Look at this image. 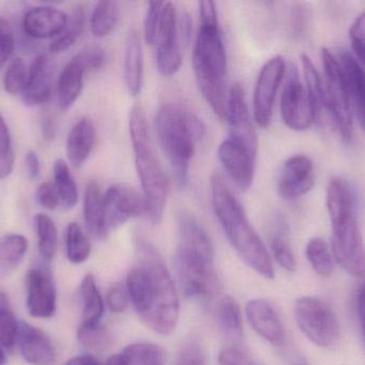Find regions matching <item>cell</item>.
Segmentation results:
<instances>
[{
	"label": "cell",
	"instance_id": "cell-11",
	"mask_svg": "<svg viewBox=\"0 0 365 365\" xmlns=\"http://www.w3.org/2000/svg\"><path fill=\"white\" fill-rule=\"evenodd\" d=\"M285 73L287 64L281 56H274L261 69L253 94V117L259 128H269L272 124L274 101Z\"/></svg>",
	"mask_w": 365,
	"mask_h": 365
},
{
	"label": "cell",
	"instance_id": "cell-44",
	"mask_svg": "<svg viewBox=\"0 0 365 365\" xmlns=\"http://www.w3.org/2000/svg\"><path fill=\"white\" fill-rule=\"evenodd\" d=\"M15 156L10 131L0 115V179L9 177L14 167Z\"/></svg>",
	"mask_w": 365,
	"mask_h": 365
},
{
	"label": "cell",
	"instance_id": "cell-45",
	"mask_svg": "<svg viewBox=\"0 0 365 365\" xmlns=\"http://www.w3.org/2000/svg\"><path fill=\"white\" fill-rule=\"evenodd\" d=\"M354 57L365 69V12L358 15L349 30Z\"/></svg>",
	"mask_w": 365,
	"mask_h": 365
},
{
	"label": "cell",
	"instance_id": "cell-13",
	"mask_svg": "<svg viewBox=\"0 0 365 365\" xmlns=\"http://www.w3.org/2000/svg\"><path fill=\"white\" fill-rule=\"evenodd\" d=\"M225 119L229 124V139L242 144L253 154H257L259 141L251 121L244 87L240 83L233 84L230 88Z\"/></svg>",
	"mask_w": 365,
	"mask_h": 365
},
{
	"label": "cell",
	"instance_id": "cell-59",
	"mask_svg": "<svg viewBox=\"0 0 365 365\" xmlns=\"http://www.w3.org/2000/svg\"><path fill=\"white\" fill-rule=\"evenodd\" d=\"M6 364V355H4V351L0 347V365H4Z\"/></svg>",
	"mask_w": 365,
	"mask_h": 365
},
{
	"label": "cell",
	"instance_id": "cell-38",
	"mask_svg": "<svg viewBox=\"0 0 365 365\" xmlns=\"http://www.w3.org/2000/svg\"><path fill=\"white\" fill-rule=\"evenodd\" d=\"M38 248L41 257L44 261H51L57 252L58 231L53 221L44 214L34 216Z\"/></svg>",
	"mask_w": 365,
	"mask_h": 365
},
{
	"label": "cell",
	"instance_id": "cell-58",
	"mask_svg": "<svg viewBox=\"0 0 365 365\" xmlns=\"http://www.w3.org/2000/svg\"><path fill=\"white\" fill-rule=\"evenodd\" d=\"M289 365H309L306 358L300 354H294L289 358Z\"/></svg>",
	"mask_w": 365,
	"mask_h": 365
},
{
	"label": "cell",
	"instance_id": "cell-54",
	"mask_svg": "<svg viewBox=\"0 0 365 365\" xmlns=\"http://www.w3.org/2000/svg\"><path fill=\"white\" fill-rule=\"evenodd\" d=\"M25 164L28 178L31 181L38 179L41 174L40 159H38V154L34 150H30L26 154Z\"/></svg>",
	"mask_w": 365,
	"mask_h": 365
},
{
	"label": "cell",
	"instance_id": "cell-16",
	"mask_svg": "<svg viewBox=\"0 0 365 365\" xmlns=\"http://www.w3.org/2000/svg\"><path fill=\"white\" fill-rule=\"evenodd\" d=\"M315 184L312 160L304 154L291 156L283 165L278 179V192L282 199L294 201L308 194Z\"/></svg>",
	"mask_w": 365,
	"mask_h": 365
},
{
	"label": "cell",
	"instance_id": "cell-23",
	"mask_svg": "<svg viewBox=\"0 0 365 365\" xmlns=\"http://www.w3.org/2000/svg\"><path fill=\"white\" fill-rule=\"evenodd\" d=\"M96 133L93 121L90 118H81L71 129L66 139V156L75 169L83 166L88 160L96 144Z\"/></svg>",
	"mask_w": 365,
	"mask_h": 365
},
{
	"label": "cell",
	"instance_id": "cell-21",
	"mask_svg": "<svg viewBox=\"0 0 365 365\" xmlns=\"http://www.w3.org/2000/svg\"><path fill=\"white\" fill-rule=\"evenodd\" d=\"M341 68L346 81L354 115L365 132V69L351 54H341Z\"/></svg>",
	"mask_w": 365,
	"mask_h": 365
},
{
	"label": "cell",
	"instance_id": "cell-36",
	"mask_svg": "<svg viewBox=\"0 0 365 365\" xmlns=\"http://www.w3.org/2000/svg\"><path fill=\"white\" fill-rule=\"evenodd\" d=\"M85 24V8L83 6H75L70 16H68L66 29L49 44V51L53 54L61 53L70 49L83 34Z\"/></svg>",
	"mask_w": 365,
	"mask_h": 365
},
{
	"label": "cell",
	"instance_id": "cell-33",
	"mask_svg": "<svg viewBox=\"0 0 365 365\" xmlns=\"http://www.w3.org/2000/svg\"><path fill=\"white\" fill-rule=\"evenodd\" d=\"M53 179L56 190L59 195L60 204L66 209H72L78 201V189L66 161L59 159L53 164Z\"/></svg>",
	"mask_w": 365,
	"mask_h": 365
},
{
	"label": "cell",
	"instance_id": "cell-47",
	"mask_svg": "<svg viewBox=\"0 0 365 365\" xmlns=\"http://www.w3.org/2000/svg\"><path fill=\"white\" fill-rule=\"evenodd\" d=\"M164 2H150L145 19V39L148 44L155 45Z\"/></svg>",
	"mask_w": 365,
	"mask_h": 365
},
{
	"label": "cell",
	"instance_id": "cell-18",
	"mask_svg": "<svg viewBox=\"0 0 365 365\" xmlns=\"http://www.w3.org/2000/svg\"><path fill=\"white\" fill-rule=\"evenodd\" d=\"M19 351L24 359L31 365H53L56 351L46 334L27 323L19 324L17 334Z\"/></svg>",
	"mask_w": 365,
	"mask_h": 365
},
{
	"label": "cell",
	"instance_id": "cell-43",
	"mask_svg": "<svg viewBox=\"0 0 365 365\" xmlns=\"http://www.w3.org/2000/svg\"><path fill=\"white\" fill-rule=\"evenodd\" d=\"M26 83H27V71L23 59L15 58L11 60L4 72V90L12 96H16V94H23Z\"/></svg>",
	"mask_w": 365,
	"mask_h": 365
},
{
	"label": "cell",
	"instance_id": "cell-6",
	"mask_svg": "<svg viewBox=\"0 0 365 365\" xmlns=\"http://www.w3.org/2000/svg\"><path fill=\"white\" fill-rule=\"evenodd\" d=\"M215 259L178 246L175 269L185 297L207 306L218 295L220 284L215 272Z\"/></svg>",
	"mask_w": 365,
	"mask_h": 365
},
{
	"label": "cell",
	"instance_id": "cell-27",
	"mask_svg": "<svg viewBox=\"0 0 365 365\" xmlns=\"http://www.w3.org/2000/svg\"><path fill=\"white\" fill-rule=\"evenodd\" d=\"M86 70L75 55L60 73L57 83L58 103L62 111L70 109L81 96Z\"/></svg>",
	"mask_w": 365,
	"mask_h": 365
},
{
	"label": "cell",
	"instance_id": "cell-15",
	"mask_svg": "<svg viewBox=\"0 0 365 365\" xmlns=\"http://www.w3.org/2000/svg\"><path fill=\"white\" fill-rule=\"evenodd\" d=\"M218 159L240 190L247 191L251 188L255 179L257 154L242 144L227 139L219 146Z\"/></svg>",
	"mask_w": 365,
	"mask_h": 365
},
{
	"label": "cell",
	"instance_id": "cell-52",
	"mask_svg": "<svg viewBox=\"0 0 365 365\" xmlns=\"http://www.w3.org/2000/svg\"><path fill=\"white\" fill-rule=\"evenodd\" d=\"M36 201L47 210H53L59 206L60 199L53 184L43 182L38 186L36 193Z\"/></svg>",
	"mask_w": 365,
	"mask_h": 365
},
{
	"label": "cell",
	"instance_id": "cell-25",
	"mask_svg": "<svg viewBox=\"0 0 365 365\" xmlns=\"http://www.w3.org/2000/svg\"><path fill=\"white\" fill-rule=\"evenodd\" d=\"M143 51L140 36L136 29H132L126 39L124 53V79L128 92L137 96L143 85Z\"/></svg>",
	"mask_w": 365,
	"mask_h": 365
},
{
	"label": "cell",
	"instance_id": "cell-40",
	"mask_svg": "<svg viewBox=\"0 0 365 365\" xmlns=\"http://www.w3.org/2000/svg\"><path fill=\"white\" fill-rule=\"evenodd\" d=\"M302 64L304 86L308 90L309 96L312 100L313 106H314L317 118H319L322 109H325V90H324L323 79L307 54L302 56Z\"/></svg>",
	"mask_w": 365,
	"mask_h": 365
},
{
	"label": "cell",
	"instance_id": "cell-48",
	"mask_svg": "<svg viewBox=\"0 0 365 365\" xmlns=\"http://www.w3.org/2000/svg\"><path fill=\"white\" fill-rule=\"evenodd\" d=\"M15 41L12 27L4 17L0 16V68L6 64L13 51Z\"/></svg>",
	"mask_w": 365,
	"mask_h": 365
},
{
	"label": "cell",
	"instance_id": "cell-26",
	"mask_svg": "<svg viewBox=\"0 0 365 365\" xmlns=\"http://www.w3.org/2000/svg\"><path fill=\"white\" fill-rule=\"evenodd\" d=\"M179 246L215 259L214 246L205 229L190 212L181 211L178 216Z\"/></svg>",
	"mask_w": 365,
	"mask_h": 365
},
{
	"label": "cell",
	"instance_id": "cell-17",
	"mask_svg": "<svg viewBox=\"0 0 365 365\" xmlns=\"http://www.w3.org/2000/svg\"><path fill=\"white\" fill-rule=\"evenodd\" d=\"M248 323L266 342L282 347L287 342V331L276 309L265 299H252L245 308Z\"/></svg>",
	"mask_w": 365,
	"mask_h": 365
},
{
	"label": "cell",
	"instance_id": "cell-37",
	"mask_svg": "<svg viewBox=\"0 0 365 365\" xmlns=\"http://www.w3.org/2000/svg\"><path fill=\"white\" fill-rule=\"evenodd\" d=\"M77 340L81 346L92 353H105L113 345V336L110 330L102 324L96 325H83L77 330Z\"/></svg>",
	"mask_w": 365,
	"mask_h": 365
},
{
	"label": "cell",
	"instance_id": "cell-32",
	"mask_svg": "<svg viewBox=\"0 0 365 365\" xmlns=\"http://www.w3.org/2000/svg\"><path fill=\"white\" fill-rule=\"evenodd\" d=\"M28 246L29 244H28L27 238L19 234H10L0 239V274L1 276L19 267L27 253Z\"/></svg>",
	"mask_w": 365,
	"mask_h": 365
},
{
	"label": "cell",
	"instance_id": "cell-35",
	"mask_svg": "<svg viewBox=\"0 0 365 365\" xmlns=\"http://www.w3.org/2000/svg\"><path fill=\"white\" fill-rule=\"evenodd\" d=\"M306 256L311 267L322 278H330L334 274V255L325 240L312 238L307 244Z\"/></svg>",
	"mask_w": 365,
	"mask_h": 365
},
{
	"label": "cell",
	"instance_id": "cell-28",
	"mask_svg": "<svg viewBox=\"0 0 365 365\" xmlns=\"http://www.w3.org/2000/svg\"><path fill=\"white\" fill-rule=\"evenodd\" d=\"M217 324L223 338L237 346L244 338L242 312L238 302L231 296H225L219 300L216 311Z\"/></svg>",
	"mask_w": 365,
	"mask_h": 365
},
{
	"label": "cell",
	"instance_id": "cell-55",
	"mask_svg": "<svg viewBox=\"0 0 365 365\" xmlns=\"http://www.w3.org/2000/svg\"><path fill=\"white\" fill-rule=\"evenodd\" d=\"M56 131H57V126L53 116L45 115L41 122V134L43 139L47 143H51L55 139Z\"/></svg>",
	"mask_w": 365,
	"mask_h": 365
},
{
	"label": "cell",
	"instance_id": "cell-56",
	"mask_svg": "<svg viewBox=\"0 0 365 365\" xmlns=\"http://www.w3.org/2000/svg\"><path fill=\"white\" fill-rule=\"evenodd\" d=\"M357 312L359 317L360 328L365 343V283L360 286L357 295Z\"/></svg>",
	"mask_w": 365,
	"mask_h": 365
},
{
	"label": "cell",
	"instance_id": "cell-42",
	"mask_svg": "<svg viewBox=\"0 0 365 365\" xmlns=\"http://www.w3.org/2000/svg\"><path fill=\"white\" fill-rule=\"evenodd\" d=\"M182 61L181 43L160 45L156 47V66L160 74L173 76L181 68Z\"/></svg>",
	"mask_w": 365,
	"mask_h": 365
},
{
	"label": "cell",
	"instance_id": "cell-5",
	"mask_svg": "<svg viewBox=\"0 0 365 365\" xmlns=\"http://www.w3.org/2000/svg\"><path fill=\"white\" fill-rule=\"evenodd\" d=\"M128 129L134 150L135 166L147 205L145 219L151 224L158 225L164 218L169 184L152 147L147 114L140 104H135L130 109Z\"/></svg>",
	"mask_w": 365,
	"mask_h": 365
},
{
	"label": "cell",
	"instance_id": "cell-24",
	"mask_svg": "<svg viewBox=\"0 0 365 365\" xmlns=\"http://www.w3.org/2000/svg\"><path fill=\"white\" fill-rule=\"evenodd\" d=\"M83 220L88 231L96 239H106L109 234L105 216L104 195L98 182L87 184L83 197Z\"/></svg>",
	"mask_w": 365,
	"mask_h": 365
},
{
	"label": "cell",
	"instance_id": "cell-10",
	"mask_svg": "<svg viewBox=\"0 0 365 365\" xmlns=\"http://www.w3.org/2000/svg\"><path fill=\"white\" fill-rule=\"evenodd\" d=\"M331 252L334 261L349 276H365V246L356 216L331 225Z\"/></svg>",
	"mask_w": 365,
	"mask_h": 365
},
{
	"label": "cell",
	"instance_id": "cell-34",
	"mask_svg": "<svg viewBox=\"0 0 365 365\" xmlns=\"http://www.w3.org/2000/svg\"><path fill=\"white\" fill-rule=\"evenodd\" d=\"M120 16L119 2L98 1L90 19L92 34L98 38L109 36L117 26Z\"/></svg>",
	"mask_w": 365,
	"mask_h": 365
},
{
	"label": "cell",
	"instance_id": "cell-39",
	"mask_svg": "<svg viewBox=\"0 0 365 365\" xmlns=\"http://www.w3.org/2000/svg\"><path fill=\"white\" fill-rule=\"evenodd\" d=\"M66 257L72 264L85 263L91 254V244L79 224L73 222L68 224L66 231Z\"/></svg>",
	"mask_w": 365,
	"mask_h": 365
},
{
	"label": "cell",
	"instance_id": "cell-1",
	"mask_svg": "<svg viewBox=\"0 0 365 365\" xmlns=\"http://www.w3.org/2000/svg\"><path fill=\"white\" fill-rule=\"evenodd\" d=\"M125 285L140 321L160 336H171L179 323V296L160 252L143 238L136 240V263Z\"/></svg>",
	"mask_w": 365,
	"mask_h": 365
},
{
	"label": "cell",
	"instance_id": "cell-51",
	"mask_svg": "<svg viewBox=\"0 0 365 365\" xmlns=\"http://www.w3.org/2000/svg\"><path fill=\"white\" fill-rule=\"evenodd\" d=\"M177 365H207L205 353L201 345L195 342L185 345L180 351Z\"/></svg>",
	"mask_w": 365,
	"mask_h": 365
},
{
	"label": "cell",
	"instance_id": "cell-8",
	"mask_svg": "<svg viewBox=\"0 0 365 365\" xmlns=\"http://www.w3.org/2000/svg\"><path fill=\"white\" fill-rule=\"evenodd\" d=\"M324 68L325 109L338 126L343 139L351 141L354 133V114L346 81L340 61L328 49H322Z\"/></svg>",
	"mask_w": 365,
	"mask_h": 365
},
{
	"label": "cell",
	"instance_id": "cell-50",
	"mask_svg": "<svg viewBox=\"0 0 365 365\" xmlns=\"http://www.w3.org/2000/svg\"><path fill=\"white\" fill-rule=\"evenodd\" d=\"M86 73L100 70L105 64V53L101 47L90 46L77 54Z\"/></svg>",
	"mask_w": 365,
	"mask_h": 365
},
{
	"label": "cell",
	"instance_id": "cell-41",
	"mask_svg": "<svg viewBox=\"0 0 365 365\" xmlns=\"http://www.w3.org/2000/svg\"><path fill=\"white\" fill-rule=\"evenodd\" d=\"M19 329V325L8 296L0 293V345L6 349H12L17 342Z\"/></svg>",
	"mask_w": 365,
	"mask_h": 365
},
{
	"label": "cell",
	"instance_id": "cell-31",
	"mask_svg": "<svg viewBox=\"0 0 365 365\" xmlns=\"http://www.w3.org/2000/svg\"><path fill=\"white\" fill-rule=\"evenodd\" d=\"M81 324L96 325L100 324L105 312V304L96 284V278L88 274L81 281Z\"/></svg>",
	"mask_w": 365,
	"mask_h": 365
},
{
	"label": "cell",
	"instance_id": "cell-9",
	"mask_svg": "<svg viewBox=\"0 0 365 365\" xmlns=\"http://www.w3.org/2000/svg\"><path fill=\"white\" fill-rule=\"evenodd\" d=\"M287 81L280 100V113L287 128L297 132L308 130L317 119V111L295 64L287 69Z\"/></svg>",
	"mask_w": 365,
	"mask_h": 365
},
{
	"label": "cell",
	"instance_id": "cell-46",
	"mask_svg": "<svg viewBox=\"0 0 365 365\" xmlns=\"http://www.w3.org/2000/svg\"><path fill=\"white\" fill-rule=\"evenodd\" d=\"M128 287L123 283H115L106 294V304L111 313L121 314L130 306Z\"/></svg>",
	"mask_w": 365,
	"mask_h": 365
},
{
	"label": "cell",
	"instance_id": "cell-57",
	"mask_svg": "<svg viewBox=\"0 0 365 365\" xmlns=\"http://www.w3.org/2000/svg\"><path fill=\"white\" fill-rule=\"evenodd\" d=\"M64 365H104L92 355L75 356Z\"/></svg>",
	"mask_w": 365,
	"mask_h": 365
},
{
	"label": "cell",
	"instance_id": "cell-22",
	"mask_svg": "<svg viewBox=\"0 0 365 365\" xmlns=\"http://www.w3.org/2000/svg\"><path fill=\"white\" fill-rule=\"evenodd\" d=\"M327 209L331 225L355 216L356 195L351 184L341 177L329 180L327 186Z\"/></svg>",
	"mask_w": 365,
	"mask_h": 365
},
{
	"label": "cell",
	"instance_id": "cell-7",
	"mask_svg": "<svg viewBox=\"0 0 365 365\" xmlns=\"http://www.w3.org/2000/svg\"><path fill=\"white\" fill-rule=\"evenodd\" d=\"M294 317L300 332L317 346L329 349L340 339V324L329 304L317 297L298 298Z\"/></svg>",
	"mask_w": 365,
	"mask_h": 365
},
{
	"label": "cell",
	"instance_id": "cell-2",
	"mask_svg": "<svg viewBox=\"0 0 365 365\" xmlns=\"http://www.w3.org/2000/svg\"><path fill=\"white\" fill-rule=\"evenodd\" d=\"M197 87L210 109L221 119L227 116V54L215 2L199 4V29L192 53Z\"/></svg>",
	"mask_w": 365,
	"mask_h": 365
},
{
	"label": "cell",
	"instance_id": "cell-49",
	"mask_svg": "<svg viewBox=\"0 0 365 365\" xmlns=\"http://www.w3.org/2000/svg\"><path fill=\"white\" fill-rule=\"evenodd\" d=\"M219 365H259L246 351L238 346L223 349L218 355Z\"/></svg>",
	"mask_w": 365,
	"mask_h": 365
},
{
	"label": "cell",
	"instance_id": "cell-12",
	"mask_svg": "<svg viewBox=\"0 0 365 365\" xmlns=\"http://www.w3.org/2000/svg\"><path fill=\"white\" fill-rule=\"evenodd\" d=\"M104 208L109 231L130 219L147 216L143 195L125 184H113L107 189L104 194Z\"/></svg>",
	"mask_w": 365,
	"mask_h": 365
},
{
	"label": "cell",
	"instance_id": "cell-19",
	"mask_svg": "<svg viewBox=\"0 0 365 365\" xmlns=\"http://www.w3.org/2000/svg\"><path fill=\"white\" fill-rule=\"evenodd\" d=\"M68 15L53 6H36L26 13L24 31L34 39L57 38L66 29Z\"/></svg>",
	"mask_w": 365,
	"mask_h": 365
},
{
	"label": "cell",
	"instance_id": "cell-53",
	"mask_svg": "<svg viewBox=\"0 0 365 365\" xmlns=\"http://www.w3.org/2000/svg\"><path fill=\"white\" fill-rule=\"evenodd\" d=\"M178 30L182 46L188 45L191 38V19L187 12L178 14Z\"/></svg>",
	"mask_w": 365,
	"mask_h": 365
},
{
	"label": "cell",
	"instance_id": "cell-20",
	"mask_svg": "<svg viewBox=\"0 0 365 365\" xmlns=\"http://www.w3.org/2000/svg\"><path fill=\"white\" fill-rule=\"evenodd\" d=\"M53 66L48 56L41 54L32 62L23 91L24 102L30 106L44 104L51 96Z\"/></svg>",
	"mask_w": 365,
	"mask_h": 365
},
{
	"label": "cell",
	"instance_id": "cell-3",
	"mask_svg": "<svg viewBox=\"0 0 365 365\" xmlns=\"http://www.w3.org/2000/svg\"><path fill=\"white\" fill-rule=\"evenodd\" d=\"M210 195L215 216L240 259L266 280L274 279L269 250L249 222L244 207L220 174H214L210 179Z\"/></svg>",
	"mask_w": 365,
	"mask_h": 365
},
{
	"label": "cell",
	"instance_id": "cell-14",
	"mask_svg": "<svg viewBox=\"0 0 365 365\" xmlns=\"http://www.w3.org/2000/svg\"><path fill=\"white\" fill-rule=\"evenodd\" d=\"M26 304L36 319H51L57 309L55 281L48 269L32 268L26 276Z\"/></svg>",
	"mask_w": 365,
	"mask_h": 365
},
{
	"label": "cell",
	"instance_id": "cell-4",
	"mask_svg": "<svg viewBox=\"0 0 365 365\" xmlns=\"http://www.w3.org/2000/svg\"><path fill=\"white\" fill-rule=\"evenodd\" d=\"M154 126L160 149L170 164L178 186L186 188L195 144L206 134L203 121L186 107L167 104L158 111Z\"/></svg>",
	"mask_w": 365,
	"mask_h": 365
},
{
	"label": "cell",
	"instance_id": "cell-29",
	"mask_svg": "<svg viewBox=\"0 0 365 365\" xmlns=\"http://www.w3.org/2000/svg\"><path fill=\"white\" fill-rule=\"evenodd\" d=\"M269 249L272 259L285 271L297 269V261L289 244V226L283 216H274L270 223Z\"/></svg>",
	"mask_w": 365,
	"mask_h": 365
},
{
	"label": "cell",
	"instance_id": "cell-30",
	"mask_svg": "<svg viewBox=\"0 0 365 365\" xmlns=\"http://www.w3.org/2000/svg\"><path fill=\"white\" fill-rule=\"evenodd\" d=\"M166 353L154 343H135L107 360L104 365H164Z\"/></svg>",
	"mask_w": 365,
	"mask_h": 365
}]
</instances>
